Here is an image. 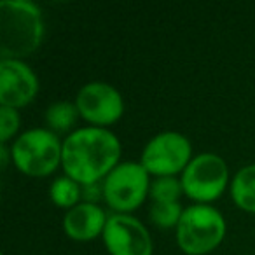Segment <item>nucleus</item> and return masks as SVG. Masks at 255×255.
I'll list each match as a JSON object with an SVG mask.
<instances>
[{
    "label": "nucleus",
    "instance_id": "f257e3e1",
    "mask_svg": "<svg viewBox=\"0 0 255 255\" xmlns=\"http://www.w3.org/2000/svg\"><path fill=\"white\" fill-rule=\"evenodd\" d=\"M121 150L119 138L109 128H79L63 140L61 168L82 187L95 185L121 163Z\"/></svg>",
    "mask_w": 255,
    "mask_h": 255
},
{
    "label": "nucleus",
    "instance_id": "f03ea898",
    "mask_svg": "<svg viewBox=\"0 0 255 255\" xmlns=\"http://www.w3.org/2000/svg\"><path fill=\"white\" fill-rule=\"evenodd\" d=\"M44 16L32 0L0 2V60H23L44 40Z\"/></svg>",
    "mask_w": 255,
    "mask_h": 255
},
{
    "label": "nucleus",
    "instance_id": "7ed1b4c3",
    "mask_svg": "<svg viewBox=\"0 0 255 255\" xmlns=\"http://www.w3.org/2000/svg\"><path fill=\"white\" fill-rule=\"evenodd\" d=\"M9 149L16 170L26 177H49L61 166L63 142L49 128L26 129Z\"/></svg>",
    "mask_w": 255,
    "mask_h": 255
},
{
    "label": "nucleus",
    "instance_id": "20e7f679",
    "mask_svg": "<svg viewBox=\"0 0 255 255\" xmlns=\"http://www.w3.org/2000/svg\"><path fill=\"white\" fill-rule=\"evenodd\" d=\"M227 233L224 215L212 205H191L175 229L177 245L185 255H206L220 247Z\"/></svg>",
    "mask_w": 255,
    "mask_h": 255
},
{
    "label": "nucleus",
    "instance_id": "39448f33",
    "mask_svg": "<svg viewBox=\"0 0 255 255\" xmlns=\"http://www.w3.org/2000/svg\"><path fill=\"white\" fill-rule=\"evenodd\" d=\"M150 175L136 161L119 163L102 182L103 199L114 213L131 215L143 205L150 192Z\"/></svg>",
    "mask_w": 255,
    "mask_h": 255
},
{
    "label": "nucleus",
    "instance_id": "423d86ee",
    "mask_svg": "<svg viewBox=\"0 0 255 255\" xmlns=\"http://www.w3.org/2000/svg\"><path fill=\"white\" fill-rule=\"evenodd\" d=\"M184 194L198 205H210L217 201L229 180V168L224 157L213 152H201L192 157L180 177Z\"/></svg>",
    "mask_w": 255,
    "mask_h": 255
},
{
    "label": "nucleus",
    "instance_id": "0eeeda50",
    "mask_svg": "<svg viewBox=\"0 0 255 255\" xmlns=\"http://www.w3.org/2000/svg\"><path fill=\"white\" fill-rule=\"evenodd\" d=\"M191 140L178 131H163L145 143L140 163L154 178L177 177L192 161Z\"/></svg>",
    "mask_w": 255,
    "mask_h": 255
},
{
    "label": "nucleus",
    "instance_id": "6e6552de",
    "mask_svg": "<svg viewBox=\"0 0 255 255\" xmlns=\"http://www.w3.org/2000/svg\"><path fill=\"white\" fill-rule=\"evenodd\" d=\"M79 116L95 128H109L124 114V98L112 84L93 81L84 84L75 96Z\"/></svg>",
    "mask_w": 255,
    "mask_h": 255
},
{
    "label": "nucleus",
    "instance_id": "1a4fd4ad",
    "mask_svg": "<svg viewBox=\"0 0 255 255\" xmlns=\"http://www.w3.org/2000/svg\"><path fill=\"white\" fill-rule=\"evenodd\" d=\"M110 255H152L154 241L145 224L128 213H112L102 234Z\"/></svg>",
    "mask_w": 255,
    "mask_h": 255
},
{
    "label": "nucleus",
    "instance_id": "9d476101",
    "mask_svg": "<svg viewBox=\"0 0 255 255\" xmlns=\"http://www.w3.org/2000/svg\"><path fill=\"white\" fill-rule=\"evenodd\" d=\"M39 95V77L23 60H0V107L23 109Z\"/></svg>",
    "mask_w": 255,
    "mask_h": 255
},
{
    "label": "nucleus",
    "instance_id": "9b49d317",
    "mask_svg": "<svg viewBox=\"0 0 255 255\" xmlns=\"http://www.w3.org/2000/svg\"><path fill=\"white\" fill-rule=\"evenodd\" d=\"M109 215L96 203L82 201L77 206L67 210L63 217V231L74 241H93L105 231Z\"/></svg>",
    "mask_w": 255,
    "mask_h": 255
},
{
    "label": "nucleus",
    "instance_id": "f8f14e48",
    "mask_svg": "<svg viewBox=\"0 0 255 255\" xmlns=\"http://www.w3.org/2000/svg\"><path fill=\"white\" fill-rule=\"evenodd\" d=\"M234 205L247 213H255V164H247L233 177L229 185Z\"/></svg>",
    "mask_w": 255,
    "mask_h": 255
},
{
    "label": "nucleus",
    "instance_id": "ddd939ff",
    "mask_svg": "<svg viewBox=\"0 0 255 255\" xmlns=\"http://www.w3.org/2000/svg\"><path fill=\"white\" fill-rule=\"evenodd\" d=\"M82 198V185L77 184L75 180H72L70 177L63 175L58 177L56 180H53L49 187V199L60 208H74L77 206Z\"/></svg>",
    "mask_w": 255,
    "mask_h": 255
},
{
    "label": "nucleus",
    "instance_id": "4468645a",
    "mask_svg": "<svg viewBox=\"0 0 255 255\" xmlns=\"http://www.w3.org/2000/svg\"><path fill=\"white\" fill-rule=\"evenodd\" d=\"M77 117L81 116H79L75 103L72 102H54L46 110V123L51 131H54L56 135L68 131L75 124Z\"/></svg>",
    "mask_w": 255,
    "mask_h": 255
},
{
    "label": "nucleus",
    "instance_id": "2eb2a0df",
    "mask_svg": "<svg viewBox=\"0 0 255 255\" xmlns=\"http://www.w3.org/2000/svg\"><path fill=\"white\" fill-rule=\"evenodd\" d=\"M185 208H182L178 203H152L149 210V219L159 229H177L178 222L182 219V213Z\"/></svg>",
    "mask_w": 255,
    "mask_h": 255
},
{
    "label": "nucleus",
    "instance_id": "dca6fc26",
    "mask_svg": "<svg viewBox=\"0 0 255 255\" xmlns=\"http://www.w3.org/2000/svg\"><path fill=\"white\" fill-rule=\"evenodd\" d=\"M184 194L182 182L177 177H159L150 184L149 198L152 203H178Z\"/></svg>",
    "mask_w": 255,
    "mask_h": 255
},
{
    "label": "nucleus",
    "instance_id": "f3484780",
    "mask_svg": "<svg viewBox=\"0 0 255 255\" xmlns=\"http://www.w3.org/2000/svg\"><path fill=\"white\" fill-rule=\"evenodd\" d=\"M21 119L16 109L0 107V143H7L18 133Z\"/></svg>",
    "mask_w": 255,
    "mask_h": 255
},
{
    "label": "nucleus",
    "instance_id": "a211bd4d",
    "mask_svg": "<svg viewBox=\"0 0 255 255\" xmlns=\"http://www.w3.org/2000/svg\"><path fill=\"white\" fill-rule=\"evenodd\" d=\"M0 159H2V170H5V168H7L9 159L12 161L11 149H7V143H2V145H0Z\"/></svg>",
    "mask_w": 255,
    "mask_h": 255
}]
</instances>
